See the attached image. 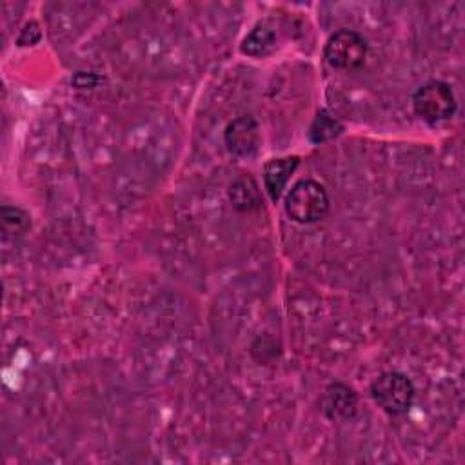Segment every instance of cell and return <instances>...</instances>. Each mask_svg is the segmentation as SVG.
Wrapping results in <instances>:
<instances>
[{
    "label": "cell",
    "instance_id": "cell-1",
    "mask_svg": "<svg viewBox=\"0 0 465 465\" xmlns=\"http://www.w3.org/2000/svg\"><path fill=\"white\" fill-rule=\"evenodd\" d=\"M327 211V191L322 183L314 180L296 182L285 198V213L292 222L298 223H314L322 220Z\"/></svg>",
    "mask_w": 465,
    "mask_h": 465
},
{
    "label": "cell",
    "instance_id": "cell-2",
    "mask_svg": "<svg viewBox=\"0 0 465 465\" xmlns=\"http://www.w3.org/2000/svg\"><path fill=\"white\" fill-rule=\"evenodd\" d=\"M412 107L421 120L438 124L449 120L454 114L456 98L449 84L441 80H430L416 89L412 96Z\"/></svg>",
    "mask_w": 465,
    "mask_h": 465
},
{
    "label": "cell",
    "instance_id": "cell-3",
    "mask_svg": "<svg viewBox=\"0 0 465 465\" xmlns=\"http://www.w3.org/2000/svg\"><path fill=\"white\" fill-rule=\"evenodd\" d=\"M371 396L385 412L401 414L412 405L414 385L403 372L389 371L371 383Z\"/></svg>",
    "mask_w": 465,
    "mask_h": 465
},
{
    "label": "cell",
    "instance_id": "cell-4",
    "mask_svg": "<svg viewBox=\"0 0 465 465\" xmlns=\"http://www.w3.org/2000/svg\"><path fill=\"white\" fill-rule=\"evenodd\" d=\"M323 56L331 67L351 71L363 65L367 56V42L356 31L338 29L329 36L323 47Z\"/></svg>",
    "mask_w": 465,
    "mask_h": 465
},
{
    "label": "cell",
    "instance_id": "cell-5",
    "mask_svg": "<svg viewBox=\"0 0 465 465\" xmlns=\"http://www.w3.org/2000/svg\"><path fill=\"white\" fill-rule=\"evenodd\" d=\"M223 140L231 154L240 158L252 156L260 145V127L254 118L238 116L225 127Z\"/></svg>",
    "mask_w": 465,
    "mask_h": 465
},
{
    "label": "cell",
    "instance_id": "cell-6",
    "mask_svg": "<svg viewBox=\"0 0 465 465\" xmlns=\"http://www.w3.org/2000/svg\"><path fill=\"white\" fill-rule=\"evenodd\" d=\"M322 412L334 421L351 420L358 409V394L345 383L334 381L325 387L320 398Z\"/></svg>",
    "mask_w": 465,
    "mask_h": 465
},
{
    "label": "cell",
    "instance_id": "cell-7",
    "mask_svg": "<svg viewBox=\"0 0 465 465\" xmlns=\"http://www.w3.org/2000/svg\"><path fill=\"white\" fill-rule=\"evenodd\" d=\"M300 163L298 156H282L272 158L263 167V187L272 202H278L283 194V189L287 187L289 178L296 171Z\"/></svg>",
    "mask_w": 465,
    "mask_h": 465
},
{
    "label": "cell",
    "instance_id": "cell-8",
    "mask_svg": "<svg viewBox=\"0 0 465 465\" xmlns=\"http://www.w3.org/2000/svg\"><path fill=\"white\" fill-rule=\"evenodd\" d=\"M229 200L232 202L234 209H238L242 213L260 209L262 194H260V187L254 182V178L243 174V176H238L236 180H232L229 185Z\"/></svg>",
    "mask_w": 465,
    "mask_h": 465
},
{
    "label": "cell",
    "instance_id": "cell-9",
    "mask_svg": "<svg viewBox=\"0 0 465 465\" xmlns=\"http://www.w3.org/2000/svg\"><path fill=\"white\" fill-rule=\"evenodd\" d=\"M276 47V33L267 24H258L242 42V53L252 58H263Z\"/></svg>",
    "mask_w": 465,
    "mask_h": 465
},
{
    "label": "cell",
    "instance_id": "cell-10",
    "mask_svg": "<svg viewBox=\"0 0 465 465\" xmlns=\"http://www.w3.org/2000/svg\"><path fill=\"white\" fill-rule=\"evenodd\" d=\"M343 124L327 109H320L309 127V140L312 143H323L341 134Z\"/></svg>",
    "mask_w": 465,
    "mask_h": 465
},
{
    "label": "cell",
    "instance_id": "cell-11",
    "mask_svg": "<svg viewBox=\"0 0 465 465\" xmlns=\"http://www.w3.org/2000/svg\"><path fill=\"white\" fill-rule=\"evenodd\" d=\"M0 222H2V232L4 236H20L31 227V216L22 211L20 207H9L4 205L0 213Z\"/></svg>",
    "mask_w": 465,
    "mask_h": 465
},
{
    "label": "cell",
    "instance_id": "cell-12",
    "mask_svg": "<svg viewBox=\"0 0 465 465\" xmlns=\"http://www.w3.org/2000/svg\"><path fill=\"white\" fill-rule=\"evenodd\" d=\"M40 40V27L36 22H27L18 36V45H33Z\"/></svg>",
    "mask_w": 465,
    "mask_h": 465
}]
</instances>
